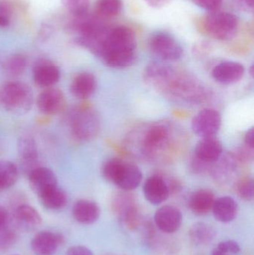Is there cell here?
<instances>
[{"label":"cell","mask_w":254,"mask_h":255,"mask_svg":"<svg viewBox=\"0 0 254 255\" xmlns=\"http://www.w3.org/2000/svg\"><path fill=\"white\" fill-rule=\"evenodd\" d=\"M137 39L134 31L125 25L110 27L95 55L112 68L131 67L137 58Z\"/></svg>","instance_id":"6da1fadb"},{"label":"cell","mask_w":254,"mask_h":255,"mask_svg":"<svg viewBox=\"0 0 254 255\" xmlns=\"http://www.w3.org/2000/svg\"><path fill=\"white\" fill-rule=\"evenodd\" d=\"M101 175L104 179L125 191L137 188L143 178L137 165L118 158L107 160L101 167Z\"/></svg>","instance_id":"7a4b0ae2"},{"label":"cell","mask_w":254,"mask_h":255,"mask_svg":"<svg viewBox=\"0 0 254 255\" xmlns=\"http://www.w3.org/2000/svg\"><path fill=\"white\" fill-rule=\"evenodd\" d=\"M34 95L23 82L10 81L0 86V105L9 113L23 115L31 109Z\"/></svg>","instance_id":"3957f363"},{"label":"cell","mask_w":254,"mask_h":255,"mask_svg":"<svg viewBox=\"0 0 254 255\" xmlns=\"http://www.w3.org/2000/svg\"><path fill=\"white\" fill-rule=\"evenodd\" d=\"M69 127L72 136L79 142L93 139L98 135L100 121L92 109L81 107L73 111L69 117Z\"/></svg>","instance_id":"277c9868"},{"label":"cell","mask_w":254,"mask_h":255,"mask_svg":"<svg viewBox=\"0 0 254 255\" xmlns=\"http://www.w3.org/2000/svg\"><path fill=\"white\" fill-rule=\"evenodd\" d=\"M238 17L230 12H210L204 19V31L210 37L222 41L234 39L238 33Z\"/></svg>","instance_id":"5b68a950"},{"label":"cell","mask_w":254,"mask_h":255,"mask_svg":"<svg viewBox=\"0 0 254 255\" xmlns=\"http://www.w3.org/2000/svg\"><path fill=\"white\" fill-rule=\"evenodd\" d=\"M149 50L164 61H175L183 55V48L174 37L164 31L153 33L148 41Z\"/></svg>","instance_id":"8992f818"},{"label":"cell","mask_w":254,"mask_h":255,"mask_svg":"<svg viewBox=\"0 0 254 255\" xmlns=\"http://www.w3.org/2000/svg\"><path fill=\"white\" fill-rule=\"evenodd\" d=\"M222 118L214 109H206L197 114L192 122V128L197 136L201 138L216 136L220 129Z\"/></svg>","instance_id":"52a82bcc"},{"label":"cell","mask_w":254,"mask_h":255,"mask_svg":"<svg viewBox=\"0 0 254 255\" xmlns=\"http://www.w3.org/2000/svg\"><path fill=\"white\" fill-rule=\"evenodd\" d=\"M65 106V96L58 88H46L37 98V109L45 116L58 115L64 110Z\"/></svg>","instance_id":"ba28073f"},{"label":"cell","mask_w":254,"mask_h":255,"mask_svg":"<svg viewBox=\"0 0 254 255\" xmlns=\"http://www.w3.org/2000/svg\"><path fill=\"white\" fill-rule=\"evenodd\" d=\"M17 151L20 167L27 175L39 166L37 143L31 136H23L18 139Z\"/></svg>","instance_id":"9c48e42d"},{"label":"cell","mask_w":254,"mask_h":255,"mask_svg":"<svg viewBox=\"0 0 254 255\" xmlns=\"http://www.w3.org/2000/svg\"><path fill=\"white\" fill-rule=\"evenodd\" d=\"M64 242V238L61 234L43 231L33 238L31 247L36 255H53Z\"/></svg>","instance_id":"30bf717a"},{"label":"cell","mask_w":254,"mask_h":255,"mask_svg":"<svg viewBox=\"0 0 254 255\" xmlns=\"http://www.w3.org/2000/svg\"><path fill=\"white\" fill-rule=\"evenodd\" d=\"M182 220L181 212L171 205L161 207L155 213V225L164 233L172 234L178 231L181 226Z\"/></svg>","instance_id":"8fae6325"},{"label":"cell","mask_w":254,"mask_h":255,"mask_svg":"<svg viewBox=\"0 0 254 255\" xmlns=\"http://www.w3.org/2000/svg\"><path fill=\"white\" fill-rule=\"evenodd\" d=\"M27 176L31 190L38 197L48 190L58 186V180L53 171L44 166H39Z\"/></svg>","instance_id":"7c38bea8"},{"label":"cell","mask_w":254,"mask_h":255,"mask_svg":"<svg viewBox=\"0 0 254 255\" xmlns=\"http://www.w3.org/2000/svg\"><path fill=\"white\" fill-rule=\"evenodd\" d=\"M244 66L236 61H224L212 71L213 79L222 85H231L240 81L244 76Z\"/></svg>","instance_id":"4fadbf2b"},{"label":"cell","mask_w":254,"mask_h":255,"mask_svg":"<svg viewBox=\"0 0 254 255\" xmlns=\"http://www.w3.org/2000/svg\"><path fill=\"white\" fill-rule=\"evenodd\" d=\"M61 78V71L55 64L46 61L36 64L33 70L34 84L40 88H49L56 85Z\"/></svg>","instance_id":"5bb4252c"},{"label":"cell","mask_w":254,"mask_h":255,"mask_svg":"<svg viewBox=\"0 0 254 255\" xmlns=\"http://www.w3.org/2000/svg\"><path fill=\"white\" fill-rule=\"evenodd\" d=\"M143 193L148 202L158 205L168 199L170 189L164 178L154 175L146 180L143 186Z\"/></svg>","instance_id":"9a60e30c"},{"label":"cell","mask_w":254,"mask_h":255,"mask_svg":"<svg viewBox=\"0 0 254 255\" xmlns=\"http://www.w3.org/2000/svg\"><path fill=\"white\" fill-rule=\"evenodd\" d=\"M13 220L17 226L27 232L34 230L42 223L38 211L27 204H20L15 208Z\"/></svg>","instance_id":"2e32d148"},{"label":"cell","mask_w":254,"mask_h":255,"mask_svg":"<svg viewBox=\"0 0 254 255\" xmlns=\"http://www.w3.org/2000/svg\"><path fill=\"white\" fill-rule=\"evenodd\" d=\"M96 88L97 81L95 76L85 72L75 76L70 85V91L76 98L85 100L92 97Z\"/></svg>","instance_id":"e0dca14e"},{"label":"cell","mask_w":254,"mask_h":255,"mask_svg":"<svg viewBox=\"0 0 254 255\" xmlns=\"http://www.w3.org/2000/svg\"><path fill=\"white\" fill-rule=\"evenodd\" d=\"M223 147L220 141L215 137L201 138L195 148V156L204 163L217 161L222 155Z\"/></svg>","instance_id":"ac0fdd59"},{"label":"cell","mask_w":254,"mask_h":255,"mask_svg":"<svg viewBox=\"0 0 254 255\" xmlns=\"http://www.w3.org/2000/svg\"><path fill=\"white\" fill-rule=\"evenodd\" d=\"M73 215L81 224H93L99 218L100 208L93 201L80 199L73 205Z\"/></svg>","instance_id":"d6986e66"},{"label":"cell","mask_w":254,"mask_h":255,"mask_svg":"<svg viewBox=\"0 0 254 255\" xmlns=\"http://www.w3.org/2000/svg\"><path fill=\"white\" fill-rule=\"evenodd\" d=\"M215 218L222 223H228L235 220L238 214V205L233 198L223 196L216 199L212 208Z\"/></svg>","instance_id":"ffe728a7"},{"label":"cell","mask_w":254,"mask_h":255,"mask_svg":"<svg viewBox=\"0 0 254 255\" xmlns=\"http://www.w3.org/2000/svg\"><path fill=\"white\" fill-rule=\"evenodd\" d=\"M215 200L213 192L207 189H201L191 195L188 204L194 214L204 216L212 211Z\"/></svg>","instance_id":"44dd1931"},{"label":"cell","mask_w":254,"mask_h":255,"mask_svg":"<svg viewBox=\"0 0 254 255\" xmlns=\"http://www.w3.org/2000/svg\"><path fill=\"white\" fill-rule=\"evenodd\" d=\"M169 137V129L163 124H156L149 128L144 136L145 146L150 150L162 146Z\"/></svg>","instance_id":"7402d4cb"},{"label":"cell","mask_w":254,"mask_h":255,"mask_svg":"<svg viewBox=\"0 0 254 255\" xmlns=\"http://www.w3.org/2000/svg\"><path fill=\"white\" fill-rule=\"evenodd\" d=\"M39 198L42 205L49 210L62 209L68 202L67 193L58 186L43 193Z\"/></svg>","instance_id":"603a6c76"},{"label":"cell","mask_w":254,"mask_h":255,"mask_svg":"<svg viewBox=\"0 0 254 255\" xmlns=\"http://www.w3.org/2000/svg\"><path fill=\"white\" fill-rule=\"evenodd\" d=\"M189 238L196 245H207L216 236V230L208 223H197L191 227Z\"/></svg>","instance_id":"cb8c5ba5"},{"label":"cell","mask_w":254,"mask_h":255,"mask_svg":"<svg viewBox=\"0 0 254 255\" xmlns=\"http://www.w3.org/2000/svg\"><path fill=\"white\" fill-rule=\"evenodd\" d=\"M19 178L17 166L10 160H0V191L14 185Z\"/></svg>","instance_id":"d4e9b609"},{"label":"cell","mask_w":254,"mask_h":255,"mask_svg":"<svg viewBox=\"0 0 254 255\" xmlns=\"http://www.w3.org/2000/svg\"><path fill=\"white\" fill-rule=\"evenodd\" d=\"M122 0H96L95 14L102 19H109L118 16L122 11Z\"/></svg>","instance_id":"484cf974"},{"label":"cell","mask_w":254,"mask_h":255,"mask_svg":"<svg viewBox=\"0 0 254 255\" xmlns=\"http://www.w3.org/2000/svg\"><path fill=\"white\" fill-rule=\"evenodd\" d=\"M27 67V59L21 54L10 55L3 63V70L7 76L17 77L25 72Z\"/></svg>","instance_id":"4316f807"},{"label":"cell","mask_w":254,"mask_h":255,"mask_svg":"<svg viewBox=\"0 0 254 255\" xmlns=\"http://www.w3.org/2000/svg\"><path fill=\"white\" fill-rule=\"evenodd\" d=\"M90 1L91 0H61L64 7L76 17L88 13Z\"/></svg>","instance_id":"83f0119b"},{"label":"cell","mask_w":254,"mask_h":255,"mask_svg":"<svg viewBox=\"0 0 254 255\" xmlns=\"http://www.w3.org/2000/svg\"><path fill=\"white\" fill-rule=\"evenodd\" d=\"M17 241V235L14 231L5 229L0 231V253H7Z\"/></svg>","instance_id":"f1b7e54d"},{"label":"cell","mask_w":254,"mask_h":255,"mask_svg":"<svg viewBox=\"0 0 254 255\" xmlns=\"http://www.w3.org/2000/svg\"><path fill=\"white\" fill-rule=\"evenodd\" d=\"M254 181L252 178H243L237 184V192L241 199L252 201L254 199Z\"/></svg>","instance_id":"f546056e"},{"label":"cell","mask_w":254,"mask_h":255,"mask_svg":"<svg viewBox=\"0 0 254 255\" xmlns=\"http://www.w3.org/2000/svg\"><path fill=\"white\" fill-rule=\"evenodd\" d=\"M194 4L209 13L220 10L223 4V0H192Z\"/></svg>","instance_id":"4dcf8cb0"},{"label":"cell","mask_w":254,"mask_h":255,"mask_svg":"<svg viewBox=\"0 0 254 255\" xmlns=\"http://www.w3.org/2000/svg\"><path fill=\"white\" fill-rule=\"evenodd\" d=\"M216 249L222 253L237 255L241 251L240 245L234 241H227L220 243Z\"/></svg>","instance_id":"1f68e13d"},{"label":"cell","mask_w":254,"mask_h":255,"mask_svg":"<svg viewBox=\"0 0 254 255\" xmlns=\"http://www.w3.org/2000/svg\"><path fill=\"white\" fill-rule=\"evenodd\" d=\"M67 255H93L89 249L82 246H75L69 249Z\"/></svg>","instance_id":"d6a6232c"},{"label":"cell","mask_w":254,"mask_h":255,"mask_svg":"<svg viewBox=\"0 0 254 255\" xmlns=\"http://www.w3.org/2000/svg\"><path fill=\"white\" fill-rule=\"evenodd\" d=\"M236 5L246 12H253L254 0H234Z\"/></svg>","instance_id":"836d02e7"},{"label":"cell","mask_w":254,"mask_h":255,"mask_svg":"<svg viewBox=\"0 0 254 255\" xmlns=\"http://www.w3.org/2000/svg\"><path fill=\"white\" fill-rule=\"evenodd\" d=\"M10 220L8 211L4 207L0 205V231L7 229Z\"/></svg>","instance_id":"e575fe53"},{"label":"cell","mask_w":254,"mask_h":255,"mask_svg":"<svg viewBox=\"0 0 254 255\" xmlns=\"http://www.w3.org/2000/svg\"><path fill=\"white\" fill-rule=\"evenodd\" d=\"M254 128L248 130L245 136V142L249 148L254 149Z\"/></svg>","instance_id":"d590c367"},{"label":"cell","mask_w":254,"mask_h":255,"mask_svg":"<svg viewBox=\"0 0 254 255\" xmlns=\"http://www.w3.org/2000/svg\"><path fill=\"white\" fill-rule=\"evenodd\" d=\"M149 5L155 8H160L164 7L169 2V0H145Z\"/></svg>","instance_id":"8d00e7d4"},{"label":"cell","mask_w":254,"mask_h":255,"mask_svg":"<svg viewBox=\"0 0 254 255\" xmlns=\"http://www.w3.org/2000/svg\"><path fill=\"white\" fill-rule=\"evenodd\" d=\"M9 22H10V18L0 15V27L7 26Z\"/></svg>","instance_id":"74e56055"},{"label":"cell","mask_w":254,"mask_h":255,"mask_svg":"<svg viewBox=\"0 0 254 255\" xmlns=\"http://www.w3.org/2000/svg\"><path fill=\"white\" fill-rule=\"evenodd\" d=\"M212 255H233L229 254V253H222V252L219 251V250H216V248L213 250V253H212Z\"/></svg>","instance_id":"f35d334b"},{"label":"cell","mask_w":254,"mask_h":255,"mask_svg":"<svg viewBox=\"0 0 254 255\" xmlns=\"http://www.w3.org/2000/svg\"><path fill=\"white\" fill-rule=\"evenodd\" d=\"M254 66L252 65L250 68V73H251V76H254Z\"/></svg>","instance_id":"ab89813d"},{"label":"cell","mask_w":254,"mask_h":255,"mask_svg":"<svg viewBox=\"0 0 254 255\" xmlns=\"http://www.w3.org/2000/svg\"></svg>","instance_id":"60d3db41"},{"label":"cell","mask_w":254,"mask_h":255,"mask_svg":"<svg viewBox=\"0 0 254 255\" xmlns=\"http://www.w3.org/2000/svg\"></svg>","instance_id":"b9f144b4"}]
</instances>
